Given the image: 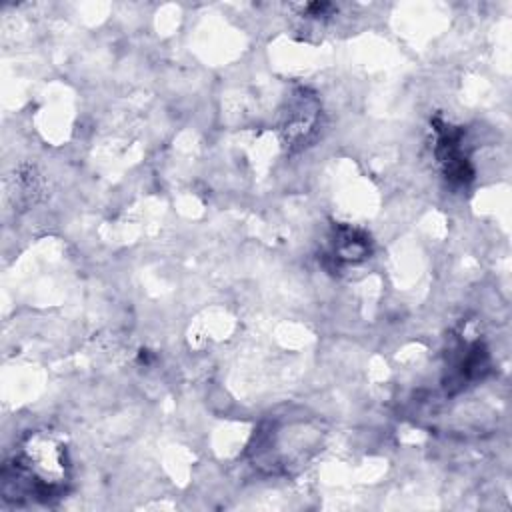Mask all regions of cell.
<instances>
[{
  "label": "cell",
  "instance_id": "obj_1",
  "mask_svg": "<svg viewBox=\"0 0 512 512\" xmlns=\"http://www.w3.org/2000/svg\"><path fill=\"white\" fill-rule=\"evenodd\" d=\"M68 486V450L46 432H34L24 438L2 470V494L12 502L50 504L62 498Z\"/></svg>",
  "mask_w": 512,
  "mask_h": 512
},
{
  "label": "cell",
  "instance_id": "obj_2",
  "mask_svg": "<svg viewBox=\"0 0 512 512\" xmlns=\"http://www.w3.org/2000/svg\"><path fill=\"white\" fill-rule=\"evenodd\" d=\"M434 134V152L446 178L454 184H466L474 172L462 148V130L444 120H434Z\"/></svg>",
  "mask_w": 512,
  "mask_h": 512
},
{
  "label": "cell",
  "instance_id": "obj_3",
  "mask_svg": "<svg viewBox=\"0 0 512 512\" xmlns=\"http://www.w3.org/2000/svg\"><path fill=\"white\" fill-rule=\"evenodd\" d=\"M320 120V104L314 94L306 88H300L288 100V108L284 112L282 132L288 146H306V142L314 136Z\"/></svg>",
  "mask_w": 512,
  "mask_h": 512
},
{
  "label": "cell",
  "instance_id": "obj_4",
  "mask_svg": "<svg viewBox=\"0 0 512 512\" xmlns=\"http://www.w3.org/2000/svg\"><path fill=\"white\" fill-rule=\"evenodd\" d=\"M370 254V238L352 226H338L332 238L330 256L336 264H356Z\"/></svg>",
  "mask_w": 512,
  "mask_h": 512
}]
</instances>
